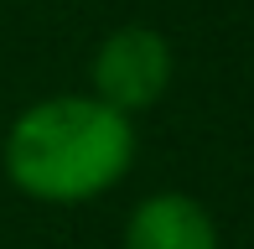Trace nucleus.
<instances>
[{
	"mask_svg": "<svg viewBox=\"0 0 254 249\" xmlns=\"http://www.w3.org/2000/svg\"><path fill=\"white\" fill-rule=\"evenodd\" d=\"M120 249H223L213 213L187 192H151L125 218Z\"/></svg>",
	"mask_w": 254,
	"mask_h": 249,
	"instance_id": "nucleus-3",
	"label": "nucleus"
},
{
	"mask_svg": "<svg viewBox=\"0 0 254 249\" xmlns=\"http://www.w3.org/2000/svg\"><path fill=\"white\" fill-rule=\"evenodd\" d=\"M135 161V124L94 94L26 104L5 130V182L31 202H88L120 187Z\"/></svg>",
	"mask_w": 254,
	"mask_h": 249,
	"instance_id": "nucleus-1",
	"label": "nucleus"
},
{
	"mask_svg": "<svg viewBox=\"0 0 254 249\" xmlns=\"http://www.w3.org/2000/svg\"><path fill=\"white\" fill-rule=\"evenodd\" d=\"M171 73H177V58H171L166 31L156 26H114L109 37L99 42L94 62H88V83H94V99H104L120 115H140L151 109L161 94L171 88Z\"/></svg>",
	"mask_w": 254,
	"mask_h": 249,
	"instance_id": "nucleus-2",
	"label": "nucleus"
}]
</instances>
